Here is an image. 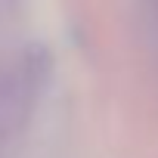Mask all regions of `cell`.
<instances>
[{
	"instance_id": "cell-1",
	"label": "cell",
	"mask_w": 158,
	"mask_h": 158,
	"mask_svg": "<svg viewBox=\"0 0 158 158\" xmlns=\"http://www.w3.org/2000/svg\"><path fill=\"white\" fill-rule=\"evenodd\" d=\"M50 71H53V59L40 44H31L22 50V56L3 71L0 77V146H6L13 136H19L47 84H50Z\"/></svg>"
}]
</instances>
